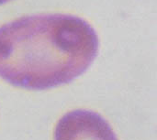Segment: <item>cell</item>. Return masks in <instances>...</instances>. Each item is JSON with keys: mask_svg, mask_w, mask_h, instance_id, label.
<instances>
[{"mask_svg": "<svg viewBox=\"0 0 157 140\" xmlns=\"http://www.w3.org/2000/svg\"><path fill=\"white\" fill-rule=\"evenodd\" d=\"M98 47L95 28L80 17L23 16L0 26V78L32 91L64 85L87 71Z\"/></svg>", "mask_w": 157, "mask_h": 140, "instance_id": "cell-1", "label": "cell"}, {"mask_svg": "<svg viewBox=\"0 0 157 140\" xmlns=\"http://www.w3.org/2000/svg\"><path fill=\"white\" fill-rule=\"evenodd\" d=\"M54 140H119L109 123L99 114L76 109L63 115L56 124Z\"/></svg>", "mask_w": 157, "mask_h": 140, "instance_id": "cell-2", "label": "cell"}, {"mask_svg": "<svg viewBox=\"0 0 157 140\" xmlns=\"http://www.w3.org/2000/svg\"><path fill=\"white\" fill-rule=\"evenodd\" d=\"M8 1H10V0H0V5L6 4V3H7Z\"/></svg>", "mask_w": 157, "mask_h": 140, "instance_id": "cell-3", "label": "cell"}]
</instances>
